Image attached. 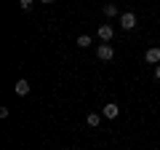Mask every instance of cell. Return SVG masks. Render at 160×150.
Masks as SVG:
<instances>
[{
	"label": "cell",
	"instance_id": "6da1fadb",
	"mask_svg": "<svg viewBox=\"0 0 160 150\" xmlns=\"http://www.w3.org/2000/svg\"><path fill=\"white\" fill-rule=\"evenodd\" d=\"M96 56H99V62H109V59L115 56V48L109 46V43H99V48H96Z\"/></svg>",
	"mask_w": 160,
	"mask_h": 150
},
{
	"label": "cell",
	"instance_id": "7a4b0ae2",
	"mask_svg": "<svg viewBox=\"0 0 160 150\" xmlns=\"http://www.w3.org/2000/svg\"><path fill=\"white\" fill-rule=\"evenodd\" d=\"M144 62H147V64H155V67H158V64H160V48H158V46L147 48V51H144Z\"/></svg>",
	"mask_w": 160,
	"mask_h": 150
},
{
	"label": "cell",
	"instance_id": "3957f363",
	"mask_svg": "<svg viewBox=\"0 0 160 150\" xmlns=\"http://www.w3.org/2000/svg\"><path fill=\"white\" fill-rule=\"evenodd\" d=\"M120 27H123V29H133V27H136V13H131V11L120 13Z\"/></svg>",
	"mask_w": 160,
	"mask_h": 150
},
{
	"label": "cell",
	"instance_id": "277c9868",
	"mask_svg": "<svg viewBox=\"0 0 160 150\" xmlns=\"http://www.w3.org/2000/svg\"><path fill=\"white\" fill-rule=\"evenodd\" d=\"M102 115L107 118V121H115V118L120 115V107L115 102H109V104H104V107H102Z\"/></svg>",
	"mask_w": 160,
	"mask_h": 150
},
{
	"label": "cell",
	"instance_id": "5b68a950",
	"mask_svg": "<svg viewBox=\"0 0 160 150\" xmlns=\"http://www.w3.org/2000/svg\"><path fill=\"white\" fill-rule=\"evenodd\" d=\"M112 35H115V29L109 27V24H99V40H102V43H109V40H112Z\"/></svg>",
	"mask_w": 160,
	"mask_h": 150
},
{
	"label": "cell",
	"instance_id": "8992f818",
	"mask_svg": "<svg viewBox=\"0 0 160 150\" xmlns=\"http://www.w3.org/2000/svg\"><path fill=\"white\" fill-rule=\"evenodd\" d=\"M13 88H16V94H19V97H27V94H29V81H27V78H19Z\"/></svg>",
	"mask_w": 160,
	"mask_h": 150
},
{
	"label": "cell",
	"instance_id": "52a82bcc",
	"mask_svg": "<svg viewBox=\"0 0 160 150\" xmlns=\"http://www.w3.org/2000/svg\"><path fill=\"white\" fill-rule=\"evenodd\" d=\"M102 13L107 19H115V16H120V11H118V6H115V3H107V6L102 8Z\"/></svg>",
	"mask_w": 160,
	"mask_h": 150
},
{
	"label": "cell",
	"instance_id": "ba28073f",
	"mask_svg": "<svg viewBox=\"0 0 160 150\" xmlns=\"http://www.w3.org/2000/svg\"><path fill=\"white\" fill-rule=\"evenodd\" d=\"M86 123H88V126H91V129H96L99 123H102V115H99V113H88V118H86Z\"/></svg>",
	"mask_w": 160,
	"mask_h": 150
},
{
	"label": "cell",
	"instance_id": "9c48e42d",
	"mask_svg": "<svg viewBox=\"0 0 160 150\" xmlns=\"http://www.w3.org/2000/svg\"><path fill=\"white\" fill-rule=\"evenodd\" d=\"M78 46L80 48H88V46H91V38H88V35H80V38H78Z\"/></svg>",
	"mask_w": 160,
	"mask_h": 150
},
{
	"label": "cell",
	"instance_id": "30bf717a",
	"mask_svg": "<svg viewBox=\"0 0 160 150\" xmlns=\"http://www.w3.org/2000/svg\"><path fill=\"white\" fill-rule=\"evenodd\" d=\"M155 78H158V81H160V64H158V67H155Z\"/></svg>",
	"mask_w": 160,
	"mask_h": 150
}]
</instances>
